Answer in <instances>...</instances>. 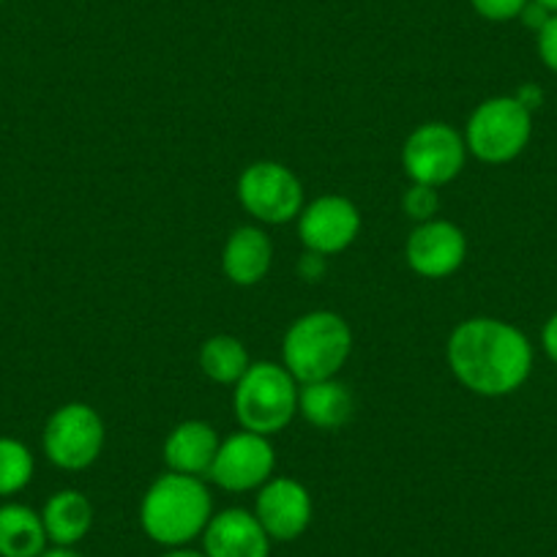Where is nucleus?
<instances>
[{"label": "nucleus", "mask_w": 557, "mask_h": 557, "mask_svg": "<svg viewBox=\"0 0 557 557\" xmlns=\"http://www.w3.org/2000/svg\"><path fill=\"white\" fill-rule=\"evenodd\" d=\"M271 535L246 508H224L213 513L202 533V552L208 557H268Z\"/></svg>", "instance_id": "ddd939ff"}, {"label": "nucleus", "mask_w": 557, "mask_h": 557, "mask_svg": "<svg viewBox=\"0 0 557 557\" xmlns=\"http://www.w3.org/2000/svg\"><path fill=\"white\" fill-rule=\"evenodd\" d=\"M530 0H470L475 14H481L490 23H508V20L522 17Z\"/></svg>", "instance_id": "4be33fe9"}, {"label": "nucleus", "mask_w": 557, "mask_h": 557, "mask_svg": "<svg viewBox=\"0 0 557 557\" xmlns=\"http://www.w3.org/2000/svg\"><path fill=\"white\" fill-rule=\"evenodd\" d=\"M50 546L41 513L23 503L0 506V557H39Z\"/></svg>", "instance_id": "a211bd4d"}, {"label": "nucleus", "mask_w": 557, "mask_h": 557, "mask_svg": "<svg viewBox=\"0 0 557 557\" xmlns=\"http://www.w3.org/2000/svg\"><path fill=\"white\" fill-rule=\"evenodd\" d=\"M39 557H85V555L74 549V546H47Z\"/></svg>", "instance_id": "393cba45"}, {"label": "nucleus", "mask_w": 557, "mask_h": 557, "mask_svg": "<svg viewBox=\"0 0 557 557\" xmlns=\"http://www.w3.org/2000/svg\"><path fill=\"white\" fill-rule=\"evenodd\" d=\"M251 367L249 350L240 339L230 334L211 336L200 347V369L208 380L222 385H235Z\"/></svg>", "instance_id": "6ab92c4d"}, {"label": "nucleus", "mask_w": 557, "mask_h": 557, "mask_svg": "<svg viewBox=\"0 0 557 557\" xmlns=\"http://www.w3.org/2000/svg\"><path fill=\"white\" fill-rule=\"evenodd\" d=\"M454 377L479 396L513 394L533 369V347L511 323L495 318L465 320L446 347Z\"/></svg>", "instance_id": "f257e3e1"}, {"label": "nucleus", "mask_w": 557, "mask_h": 557, "mask_svg": "<svg viewBox=\"0 0 557 557\" xmlns=\"http://www.w3.org/2000/svg\"><path fill=\"white\" fill-rule=\"evenodd\" d=\"M539 55L546 69L557 72V14H549L539 30Z\"/></svg>", "instance_id": "5701e85b"}, {"label": "nucleus", "mask_w": 557, "mask_h": 557, "mask_svg": "<svg viewBox=\"0 0 557 557\" xmlns=\"http://www.w3.org/2000/svg\"><path fill=\"white\" fill-rule=\"evenodd\" d=\"M34 479V454L14 437H0V497L23 492Z\"/></svg>", "instance_id": "aec40b11"}, {"label": "nucleus", "mask_w": 557, "mask_h": 557, "mask_svg": "<svg viewBox=\"0 0 557 557\" xmlns=\"http://www.w3.org/2000/svg\"><path fill=\"white\" fill-rule=\"evenodd\" d=\"M539 7H544L549 14H557V0H533Z\"/></svg>", "instance_id": "bb28decb"}, {"label": "nucleus", "mask_w": 557, "mask_h": 557, "mask_svg": "<svg viewBox=\"0 0 557 557\" xmlns=\"http://www.w3.org/2000/svg\"><path fill=\"white\" fill-rule=\"evenodd\" d=\"M533 121L517 96H495L475 107L465 128V146L486 164H506L528 146Z\"/></svg>", "instance_id": "39448f33"}, {"label": "nucleus", "mask_w": 557, "mask_h": 557, "mask_svg": "<svg viewBox=\"0 0 557 557\" xmlns=\"http://www.w3.org/2000/svg\"><path fill=\"white\" fill-rule=\"evenodd\" d=\"M0 3H3V0H0Z\"/></svg>", "instance_id": "cd10ccee"}, {"label": "nucleus", "mask_w": 557, "mask_h": 557, "mask_svg": "<svg viewBox=\"0 0 557 557\" xmlns=\"http://www.w3.org/2000/svg\"><path fill=\"white\" fill-rule=\"evenodd\" d=\"M541 339H544L546 356L557 363V314H552L549 323L544 325V336H541Z\"/></svg>", "instance_id": "b1692460"}, {"label": "nucleus", "mask_w": 557, "mask_h": 557, "mask_svg": "<svg viewBox=\"0 0 557 557\" xmlns=\"http://www.w3.org/2000/svg\"><path fill=\"white\" fill-rule=\"evenodd\" d=\"M47 539L52 546H77L94 528V506L77 490H61L41 508Z\"/></svg>", "instance_id": "f3484780"}, {"label": "nucleus", "mask_w": 557, "mask_h": 557, "mask_svg": "<svg viewBox=\"0 0 557 557\" xmlns=\"http://www.w3.org/2000/svg\"><path fill=\"white\" fill-rule=\"evenodd\" d=\"M352 350V331L336 312H309L287 329L282 367L296 383H318L339 374Z\"/></svg>", "instance_id": "7ed1b4c3"}, {"label": "nucleus", "mask_w": 557, "mask_h": 557, "mask_svg": "<svg viewBox=\"0 0 557 557\" xmlns=\"http://www.w3.org/2000/svg\"><path fill=\"white\" fill-rule=\"evenodd\" d=\"M468 146L459 132L448 123H424L418 126L401 148V168L412 184L421 186H446L462 173Z\"/></svg>", "instance_id": "0eeeda50"}, {"label": "nucleus", "mask_w": 557, "mask_h": 557, "mask_svg": "<svg viewBox=\"0 0 557 557\" xmlns=\"http://www.w3.org/2000/svg\"><path fill=\"white\" fill-rule=\"evenodd\" d=\"M437 206L441 202H437V191L432 186L412 184V189H407L405 197H401V208L416 222H430V219H435Z\"/></svg>", "instance_id": "412c9836"}, {"label": "nucleus", "mask_w": 557, "mask_h": 557, "mask_svg": "<svg viewBox=\"0 0 557 557\" xmlns=\"http://www.w3.org/2000/svg\"><path fill=\"white\" fill-rule=\"evenodd\" d=\"M298 412L318 430H342L356 412V396L336 377L307 383L298 391Z\"/></svg>", "instance_id": "dca6fc26"}, {"label": "nucleus", "mask_w": 557, "mask_h": 557, "mask_svg": "<svg viewBox=\"0 0 557 557\" xmlns=\"http://www.w3.org/2000/svg\"><path fill=\"white\" fill-rule=\"evenodd\" d=\"M273 262V244L260 227H238L230 233L222 251L224 276L238 287H251L268 276Z\"/></svg>", "instance_id": "2eb2a0df"}, {"label": "nucleus", "mask_w": 557, "mask_h": 557, "mask_svg": "<svg viewBox=\"0 0 557 557\" xmlns=\"http://www.w3.org/2000/svg\"><path fill=\"white\" fill-rule=\"evenodd\" d=\"M233 410L240 430L271 437L290 426L298 412V383L285 367L273 361L251 363L235 383Z\"/></svg>", "instance_id": "20e7f679"}, {"label": "nucleus", "mask_w": 557, "mask_h": 557, "mask_svg": "<svg viewBox=\"0 0 557 557\" xmlns=\"http://www.w3.org/2000/svg\"><path fill=\"white\" fill-rule=\"evenodd\" d=\"M219 446H222V441H219L216 430L211 424H206V421H184L164 441V462L173 473L195 475V479L206 475L208 479Z\"/></svg>", "instance_id": "4468645a"}, {"label": "nucleus", "mask_w": 557, "mask_h": 557, "mask_svg": "<svg viewBox=\"0 0 557 557\" xmlns=\"http://www.w3.org/2000/svg\"><path fill=\"white\" fill-rule=\"evenodd\" d=\"M273 468H276V454L271 441L244 430L222 441L208 479L224 492H251L273 479Z\"/></svg>", "instance_id": "1a4fd4ad"}, {"label": "nucleus", "mask_w": 557, "mask_h": 557, "mask_svg": "<svg viewBox=\"0 0 557 557\" xmlns=\"http://www.w3.org/2000/svg\"><path fill=\"white\" fill-rule=\"evenodd\" d=\"M159 557H208V555L202 549L197 552V549H189V546H178V549H168Z\"/></svg>", "instance_id": "a878e982"}, {"label": "nucleus", "mask_w": 557, "mask_h": 557, "mask_svg": "<svg viewBox=\"0 0 557 557\" xmlns=\"http://www.w3.org/2000/svg\"><path fill=\"white\" fill-rule=\"evenodd\" d=\"M407 265L424 278H446L459 271L468 257V238L462 230L446 219L421 222L410 233L405 246Z\"/></svg>", "instance_id": "f8f14e48"}, {"label": "nucleus", "mask_w": 557, "mask_h": 557, "mask_svg": "<svg viewBox=\"0 0 557 557\" xmlns=\"http://www.w3.org/2000/svg\"><path fill=\"white\" fill-rule=\"evenodd\" d=\"M312 495L307 486L287 475H273L257 492L255 517L271 541H296L312 522Z\"/></svg>", "instance_id": "9b49d317"}, {"label": "nucleus", "mask_w": 557, "mask_h": 557, "mask_svg": "<svg viewBox=\"0 0 557 557\" xmlns=\"http://www.w3.org/2000/svg\"><path fill=\"white\" fill-rule=\"evenodd\" d=\"M238 200L257 222L287 224L301 216L304 186L285 164L255 162L240 173Z\"/></svg>", "instance_id": "6e6552de"}, {"label": "nucleus", "mask_w": 557, "mask_h": 557, "mask_svg": "<svg viewBox=\"0 0 557 557\" xmlns=\"http://www.w3.org/2000/svg\"><path fill=\"white\" fill-rule=\"evenodd\" d=\"M361 233V213L347 197L325 195L309 202L298 219V235L309 255L329 257L345 251Z\"/></svg>", "instance_id": "9d476101"}, {"label": "nucleus", "mask_w": 557, "mask_h": 557, "mask_svg": "<svg viewBox=\"0 0 557 557\" xmlns=\"http://www.w3.org/2000/svg\"><path fill=\"white\" fill-rule=\"evenodd\" d=\"M47 459L61 470H85L99 459L104 448V421L83 401L63 405L47 418L41 435Z\"/></svg>", "instance_id": "423d86ee"}, {"label": "nucleus", "mask_w": 557, "mask_h": 557, "mask_svg": "<svg viewBox=\"0 0 557 557\" xmlns=\"http://www.w3.org/2000/svg\"><path fill=\"white\" fill-rule=\"evenodd\" d=\"M211 517L213 500L202 479L173 470L159 475L139 503L143 533L164 549H178L202 539Z\"/></svg>", "instance_id": "f03ea898"}]
</instances>
